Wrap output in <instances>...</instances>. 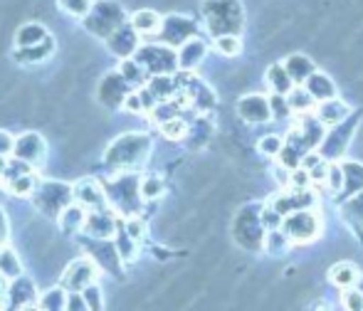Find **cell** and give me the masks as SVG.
Segmentation results:
<instances>
[{"mask_svg":"<svg viewBox=\"0 0 363 311\" xmlns=\"http://www.w3.org/2000/svg\"><path fill=\"white\" fill-rule=\"evenodd\" d=\"M311 94H306V91H299L296 89L294 94H291V106H294V109H306V106L311 104Z\"/></svg>","mask_w":363,"mask_h":311,"instance_id":"obj_42","label":"cell"},{"mask_svg":"<svg viewBox=\"0 0 363 311\" xmlns=\"http://www.w3.org/2000/svg\"><path fill=\"white\" fill-rule=\"evenodd\" d=\"M196 33V25L188 18H178V15H171V18L163 23V40L171 45H181L188 43V38Z\"/></svg>","mask_w":363,"mask_h":311,"instance_id":"obj_10","label":"cell"},{"mask_svg":"<svg viewBox=\"0 0 363 311\" xmlns=\"http://www.w3.org/2000/svg\"><path fill=\"white\" fill-rule=\"evenodd\" d=\"M139 62L144 64L146 69H151V72H168V69L176 67V55L171 52V50L166 47H144L139 52Z\"/></svg>","mask_w":363,"mask_h":311,"instance_id":"obj_8","label":"cell"},{"mask_svg":"<svg viewBox=\"0 0 363 311\" xmlns=\"http://www.w3.org/2000/svg\"><path fill=\"white\" fill-rule=\"evenodd\" d=\"M287 72H289V77L294 79V81H304L311 74V62L306 57H299V55H294V57H289Z\"/></svg>","mask_w":363,"mask_h":311,"instance_id":"obj_25","label":"cell"},{"mask_svg":"<svg viewBox=\"0 0 363 311\" xmlns=\"http://www.w3.org/2000/svg\"><path fill=\"white\" fill-rule=\"evenodd\" d=\"M119 74L124 77L129 84H144V79H146V67L139 62V60H124V64H121V69H119Z\"/></svg>","mask_w":363,"mask_h":311,"instance_id":"obj_23","label":"cell"},{"mask_svg":"<svg viewBox=\"0 0 363 311\" xmlns=\"http://www.w3.org/2000/svg\"><path fill=\"white\" fill-rule=\"evenodd\" d=\"M359 292L363 294V277H361V282H359Z\"/></svg>","mask_w":363,"mask_h":311,"instance_id":"obj_49","label":"cell"},{"mask_svg":"<svg viewBox=\"0 0 363 311\" xmlns=\"http://www.w3.org/2000/svg\"><path fill=\"white\" fill-rule=\"evenodd\" d=\"M43 311H65L67 309V297H65L60 289H50L48 294L43 297Z\"/></svg>","mask_w":363,"mask_h":311,"instance_id":"obj_28","label":"cell"},{"mask_svg":"<svg viewBox=\"0 0 363 311\" xmlns=\"http://www.w3.org/2000/svg\"><path fill=\"white\" fill-rule=\"evenodd\" d=\"M74 196V188H69L67 183H60V181H50L43 183L35 193V203L38 208L45 213V215H57L62 208H69V198Z\"/></svg>","mask_w":363,"mask_h":311,"instance_id":"obj_3","label":"cell"},{"mask_svg":"<svg viewBox=\"0 0 363 311\" xmlns=\"http://www.w3.org/2000/svg\"><path fill=\"white\" fill-rule=\"evenodd\" d=\"M84 299H86V304H89V311H101V294L94 284L84 289Z\"/></svg>","mask_w":363,"mask_h":311,"instance_id":"obj_38","label":"cell"},{"mask_svg":"<svg viewBox=\"0 0 363 311\" xmlns=\"http://www.w3.org/2000/svg\"><path fill=\"white\" fill-rule=\"evenodd\" d=\"M35 186H38V181H35L33 173H23V176L10 178V191H13L15 196H30V193L35 191Z\"/></svg>","mask_w":363,"mask_h":311,"instance_id":"obj_26","label":"cell"},{"mask_svg":"<svg viewBox=\"0 0 363 311\" xmlns=\"http://www.w3.org/2000/svg\"><path fill=\"white\" fill-rule=\"evenodd\" d=\"M3 171H5V161L0 158V173H3Z\"/></svg>","mask_w":363,"mask_h":311,"instance_id":"obj_48","label":"cell"},{"mask_svg":"<svg viewBox=\"0 0 363 311\" xmlns=\"http://www.w3.org/2000/svg\"><path fill=\"white\" fill-rule=\"evenodd\" d=\"M20 311H43V307H35V304H28V307L20 309Z\"/></svg>","mask_w":363,"mask_h":311,"instance_id":"obj_46","label":"cell"},{"mask_svg":"<svg viewBox=\"0 0 363 311\" xmlns=\"http://www.w3.org/2000/svg\"><path fill=\"white\" fill-rule=\"evenodd\" d=\"M13 154L18 161H25L28 166H38L45 158V141L38 134H23L15 144Z\"/></svg>","mask_w":363,"mask_h":311,"instance_id":"obj_7","label":"cell"},{"mask_svg":"<svg viewBox=\"0 0 363 311\" xmlns=\"http://www.w3.org/2000/svg\"><path fill=\"white\" fill-rule=\"evenodd\" d=\"M141 198L146 200H153V198H161L163 196V181L158 176H148L141 181Z\"/></svg>","mask_w":363,"mask_h":311,"instance_id":"obj_30","label":"cell"},{"mask_svg":"<svg viewBox=\"0 0 363 311\" xmlns=\"http://www.w3.org/2000/svg\"><path fill=\"white\" fill-rule=\"evenodd\" d=\"M349 213H354V210H359V215H363V196H356L354 200L349 203V208H346ZM363 220V217H361Z\"/></svg>","mask_w":363,"mask_h":311,"instance_id":"obj_44","label":"cell"},{"mask_svg":"<svg viewBox=\"0 0 363 311\" xmlns=\"http://www.w3.org/2000/svg\"><path fill=\"white\" fill-rule=\"evenodd\" d=\"M57 3L72 18H86L91 10V0H57Z\"/></svg>","mask_w":363,"mask_h":311,"instance_id":"obj_27","label":"cell"},{"mask_svg":"<svg viewBox=\"0 0 363 311\" xmlns=\"http://www.w3.org/2000/svg\"><path fill=\"white\" fill-rule=\"evenodd\" d=\"M74 196L79 198L82 205L86 208H94V210H99V208H104V193H101V186L96 181H79L74 186Z\"/></svg>","mask_w":363,"mask_h":311,"instance_id":"obj_11","label":"cell"},{"mask_svg":"<svg viewBox=\"0 0 363 311\" xmlns=\"http://www.w3.org/2000/svg\"><path fill=\"white\" fill-rule=\"evenodd\" d=\"M151 94H153V99H158V101H166L168 96H171V91H173V81L168 79V77H156L151 81Z\"/></svg>","mask_w":363,"mask_h":311,"instance_id":"obj_32","label":"cell"},{"mask_svg":"<svg viewBox=\"0 0 363 311\" xmlns=\"http://www.w3.org/2000/svg\"><path fill=\"white\" fill-rule=\"evenodd\" d=\"M52 55V40H45V43L35 45V47H18L15 52V60L20 62H45V60Z\"/></svg>","mask_w":363,"mask_h":311,"instance_id":"obj_17","label":"cell"},{"mask_svg":"<svg viewBox=\"0 0 363 311\" xmlns=\"http://www.w3.org/2000/svg\"><path fill=\"white\" fill-rule=\"evenodd\" d=\"M319 230H321V220L316 213L301 208V210L284 215V234H287L291 242H311L319 234Z\"/></svg>","mask_w":363,"mask_h":311,"instance_id":"obj_4","label":"cell"},{"mask_svg":"<svg viewBox=\"0 0 363 311\" xmlns=\"http://www.w3.org/2000/svg\"><path fill=\"white\" fill-rule=\"evenodd\" d=\"M15 151V141L8 131H0V156H8Z\"/></svg>","mask_w":363,"mask_h":311,"instance_id":"obj_41","label":"cell"},{"mask_svg":"<svg viewBox=\"0 0 363 311\" xmlns=\"http://www.w3.org/2000/svg\"><path fill=\"white\" fill-rule=\"evenodd\" d=\"M94 264L89 262V259H77L67 267V272H65V287L72 289V292H79V289H86L94 284Z\"/></svg>","mask_w":363,"mask_h":311,"instance_id":"obj_6","label":"cell"},{"mask_svg":"<svg viewBox=\"0 0 363 311\" xmlns=\"http://www.w3.org/2000/svg\"><path fill=\"white\" fill-rule=\"evenodd\" d=\"M267 79H269V84H272L277 91H287L289 86H291V77H289V72H287V69L279 67V64H274V67H269Z\"/></svg>","mask_w":363,"mask_h":311,"instance_id":"obj_29","label":"cell"},{"mask_svg":"<svg viewBox=\"0 0 363 311\" xmlns=\"http://www.w3.org/2000/svg\"><path fill=\"white\" fill-rule=\"evenodd\" d=\"M126 86H129V81L121 77V74H106L99 84L96 99H99L101 106H119L129 96L126 94Z\"/></svg>","mask_w":363,"mask_h":311,"instance_id":"obj_5","label":"cell"},{"mask_svg":"<svg viewBox=\"0 0 363 311\" xmlns=\"http://www.w3.org/2000/svg\"><path fill=\"white\" fill-rule=\"evenodd\" d=\"M126 234H129L131 239H136V242H139V239L144 237V222H141L139 217L129 220V222H126Z\"/></svg>","mask_w":363,"mask_h":311,"instance_id":"obj_40","label":"cell"},{"mask_svg":"<svg viewBox=\"0 0 363 311\" xmlns=\"http://www.w3.org/2000/svg\"><path fill=\"white\" fill-rule=\"evenodd\" d=\"M106 45H109V50L116 55V57H129V55H134L136 45H139V38H136V30L134 28H126V25H121L116 33H111L109 38H106Z\"/></svg>","mask_w":363,"mask_h":311,"instance_id":"obj_9","label":"cell"},{"mask_svg":"<svg viewBox=\"0 0 363 311\" xmlns=\"http://www.w3.org/2000/svg\"><path fill=\"white\" fill-rule=\"evenodd\" d=\"M60 222H62V230L65 232L72 234V232H77V230H82V227H84L86 215L82 213L79 205H69V208H65V213H62V217H60Z\"/></svg>","mask_w":363,"mask_h":311,"instance_id":"obj_21","label":"cell"},{"mask_svg":"<svg viewBox=\"0 0 363 311\" xmlns=\"http://www.w3.org/2000/svg\"><path fill=\"white\" fill-rule=\"evenodd\" d=\"M131 28L141 35H151L161 28V18H158L153 10H139V13H134V18H131Z\"/></svg>","mask_w":363,"mask_h":311,"instance_id":"obj_19","label":"cell"},{"mask_svg":"<svg viewBox=\"0 0 363 311\" xmlns=\"http://www.w3.org/2000/svg\"><path fill=\"white\" fill-rule=\"evenodd\" d=\"M148 151H151V141L144 134H126L116 139L114 144L106 149V163L111 168H134L146 161Z\"/></svg>","mask_w":363,"mask_h":311,"instance_id":"obj_1","label":"cell"},{"mask_svg":"<svg viewBox=\"0 0 363 311\" xmlns=\"http://www.w3.org/2000/svg\"><path fill=\"white\" fill-rule=\"evenodd\" d=\"M124 104H126V109H129V111H141V109H144V99H141V96H136V94L126 96Z\"/></svg>","mask_w":363,"mask_h":311,"instance_id":"obj_43","label":"cell"},{"mask_svg":"<svg viewBox=\"0 0 363 311\" xmlns=\"http://www.w3.org/2000/svg\"><path fill=\"white\" fill-rule=\"evenodd\" d=\"M309 94L314 96V99H331V96H334V84H331L329 79L324 77V74H311L309 79Z\"/></svg>","mask_w":363,"mask_h":311,"instance_id":"obj_22","label":"cell"},{"mask_svg":"<svg viewBox=\"0 0 363 311\" xmlns=\"http://www.w3.org/2000/svg\"><path fill=\"white\" fill-rule=\"evenodd\" d=\"M344 309L346 311H363V294L359 289H349L344 294Z\"/></svg>","mask_w":363,"mask_h":311,"instance_id":"obj_37","label":"cell"},{"mask_svg":"<svg viewBox=\"0 0 363 311\" xmlns=\"http://www.w3.org/2000/svg\"><path fill=\"white\" fill-rule=\"evenodd\" d=\"M259 151H262L264 156H279L284 151V144L279 136H264V139L259 141Z\"/></svg>","mask_w":363,"mask_h":311,"instance_id":"obj_33","label":"cell"},{"mask_svg":"<svg viewBox=\"0 0 363 311\" xmlns=\"http://www.w3.org/2000/svg\"><path fill=\"white\" fill-rule=\"evenodd\" d=\"M287 242H291L287 234H279L274 230L269 237H264V249H267V254H272V257H279V254L287 249Z\"/></svg>","mask_w":363,"mask_h":311,"instance_id":"obj_31","label":"cell"},{"mask_svg":"<svg viewBox=\"0 0 363 311\" xmlns=\"http://www.w3.org/2000/svg\"><path fill=\"white\" fill-rule=\"evenodd\" d=\"M3 292H5V282H3V274H0V297H3Z\"/></svg>","mask_w":363,"mask_h":311,"instance_id":"obj_47","label":"cell"},{"mask_svg":"<svg viewBox=\"0 0 363 311\" xmlns=\"http://www.w3.org/2000/svg\"><path fill=\"white\" fill-rule=\"evenodd\" d=\"M5 237H8V222H5L3 213H0V239H5Z\"/></svg>","mask_w":363,"mask_h":311,"instance_id":"obj_45","label":"cell"},{"mask_svg":"<svg viewBox=\"0 0 363 311\" xmlns=\"http://www.w3.org/2000/svg\"><path fill=\"white\" fill-rule=\"evenodd\" d=\"M65 311H89V304H86V299H84V294H77L72 292L67 297V309Z\"/></svg>","mask_w":363,"mask_h":311,"instance_id":"obj_39","label":"cell"},{"mask_svg":"<svg viewBox=\"0 0 363 311\" xmlns=\"http://www.w3.org/2000/svg\"><path fill=\"white\" fill-rule=\"evenodd\" d=\"M218 50L228 57H235L240 52V40L235 35H220L218 38Z\"/></svg>","mask_w":363,"mask_h":311,"instance_id":"obj_34","label":"cell"},{"mask_svg":"<svg viewBox=\"0 0 363 311\" xmlns=\"http://www.w3.org/2000/svg\"><path fill=\"white\" fill-rule=\"evenodd\" d=\"M124 25V10L114 0H99L91 5L89 15L84 18V28L96 38H109L111 33Z\"/></svg>","mask_w":363,"mask_h":311,"instance_id":"obj_2","label":"cell"},{"mask_svg":"<svg viewBox=\"0 0 363 311\" xmlns=\"http://www.w3.org/2000/svg\"><path fill=\"white\" fill-rule=\"evenodd\" d=\"M10 304L15 309H25L28 304H35V284L23 277L15 279L13 289H10Z\"/></svg>","mask_w":363,"mask_h":311,"instance_id":"obj_15","label":"cell"},{"mask_svg":"<svg viewBox=\"0 0 363 311\" xmlns=\"http://www.w3.org/2000/svg\"><path fill=\"white\" fill-rule=\"evenodd\" d=\"M161 131L168 136V139H183V134H186V124H183L181 119H168L161 124Z\"/></svg>","mask_w":363,"mask_h":311,"instance_id":"obj_35","label":"cell"},{"mask_svg":"<svg viewBox=\"0 0 363 311\" xmlns=\"http://www.w3.org/2000/svg\"><path fill=\"white\" fill-rule=\"evenodd\" d=\"M84 230L96 239H106L114 234V217L109 213H91L84 222Z\"/></svg>","mask_w":363,"mask_h":311,"instance_id":"obj_12","label":"cell"},{"mask_svg":"<svg viewBox=\"0 0 363 311\" xmlns=\"http://www.w3.org/2000/svg\"><path fill=\"white\" fill-rule=\"evenodd\" d=\"M0 274L10 279L20 277V259L13 249H3V252H0Z\"/></svg>","mask_w":363,"mask_h":311,"instance_id":"obj_24","label":"cell"},{"mask_svg":"<svg viewBox=\"0 0 363 311\" xmlns=\"http://www.w3.org/2000/svg\"><path fill=\"white\" fill-rule=\"evenodd\" d=\"M45 40H48V30L40 23H25L15 33V45L18 47H35V45L45 43Z\"/></svg>","mask_w":363,"mask_h":311,"instance_id":"obj_13","label":"cell"},{"mask_svg":"<svg viewBox=\"0 0 363 311\" xmlns=\"http://www.w3.org/2000/svg\"><path fill=\"white\" fill-rule=\"evenodd\" d=\"M331 282H334L336 287H341V289L354 287V284L359 282V269H356L354 264H349V262L336 264V267L331 269Z\"/></svg>","mask_w":363,"mask_h":311,"instance_id":"obj_18","label":"cell"},{"mask_svg":"<svg viewBox=\"0 0 363 311\" xmlns=\"http://www.w3.org/2000/svg\"><path fill=\"white\" fill-rule=\"evenodd\" d=\"M240 114H242V119H247V121H267V116H269L267 101L257 94L245 96L242 104H240Z\"/></svg>","mask_w":363,"mask_h":311,"instance_id":"obj_14","label":"cell"},{"mask_svg":"<svg viewBox=\"0 0 363 311\" xmlns=\"http://www.w3.org/2000/svg\"><path fill=\"white\" fill-rule=\"evenodd\" d=\"M203 57H206V45H203L201 40H188V43H183L178 62H181V67L191 69V67H196Z\"/></svg>","mask_w":363,"mask_h":311,"instance_id":"obj_16","label":"cell"},{"mask_svg":"<svg viewBox=\"0 0 363 311\" xmlns=\"http://www.w3.org/2000/svg\"><path fill=\"white\" fill-rule=\"evenodd\" d=\"M346 114H349V106L339 99H326L319 106V121H326V124H339V121H344Z\"/></svg>","mask_w":363,"mask_h":311,"instance_id":"obj_20","label":"cell"},{"mask_svg":"<svg viewBox=\"0 0 363 311\" xmlns=\"http://www.w3.org/2000/svg\"><path fill=\"white\" fill-rule=\"evenodd\" d=\"M116 249H119L121 259H131V257H134V252H136V239H131L129 234H119Z\"/></svg>","mask_w":363,"mask_h":311,"instance_id":"obj_36","label":"cell"}]
</instances>
